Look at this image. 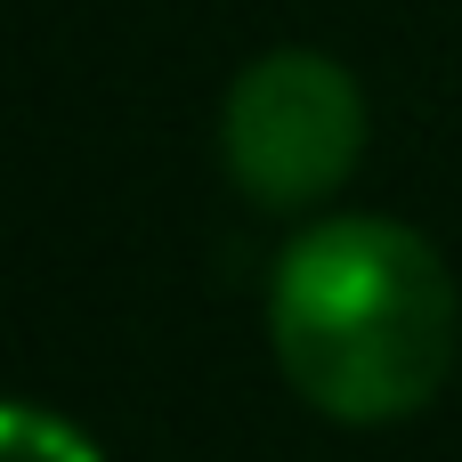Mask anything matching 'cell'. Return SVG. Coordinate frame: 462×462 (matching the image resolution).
<instances>
[{
	"label": "cell",
	"instance_id": "7a4b0ae2",
	"mask_svg": "<svg viewBox=\"0 0 462 462\" xmlns=\"http://www.w3.org/2000/svg\"><path fill=\"white\" fill-rule=\"evenodd\" d=\"M219 154H227L236 195H252L260 211L325 203L365 154V97L349 65L317 49H276L244 65L219 114Z\"/></svg>",
	"mask_w": 462,
	"mask_h": 462
},
{
	"label": "cell",
	"instance_id": "6da1fadb",
	"mask_svg": "<svg viewBox=\"0 0 462 462\" xmlns=\"http://www.w3.org/2000/svg\"><path fill=\"white\" fill-rule=\"evenodd\" d=\"M455 276L398 219H317L268 284L284 382L333 422H406L455 374Z\"/></svg>",
	"mask_w": 462,
	"mask_h": 462
},
{
	"label": "cell",
	"instance_id": "3957f363",
	"mask_svg": "<svg viewBox=\"0 0 462 462\" xmlns=\"http://www.w3.org/2000/svg\"><path fill=\"white\" fill-rule=\"evenodd\" d=\"M0 462H97V447L73 430V422H57V414H41V406H0Z\"/></svg>",
	"mask_w": 462,
	"mask_h": 462
}]
</instances>
